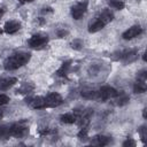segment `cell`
<instances>
[{
	"instance_id": "6da1fadb",
	"label": "cell",
	"mask_w": 147,
	"mask_h": 147,
	"mask_svg": "<svg viewBox=\"0 0 147 147\" xmlns=\"http://www.w3.org/2000/svg\"><path fill=\"white\" fill-rule=\"evenodd\" d=\"M31 59V54L28 52H17L11 54L10 56H8L5 61H3V68L7 71H11V70H16L21 67H23L24 64H26Z\"/></svg>"
},
{
	"instance_id": "7a4b0ae2",
	"label": "cell",
	"mask_w": 147,
	"mask_h": 147,
	"mask_svg": "<svg viewBox=\"0 0 147 147\" xmlns=\"http://www.w3.org/2000/svg\"><path fill=\"white\" fill-rule=\"evenodd\" d=\"M87 7H88V1L87 0H82L77 3H75L70 9L71 17L76 21L80 20L85 15V13L87 11Z\"/></svg>"
},
{
	"instance_id": "3957f363",
	"label": "cell",
	"mask_w": 147,
	"mask_h": 147,
	"mask_svg": "<svg viewBox=\"0 0 147 147\" xmlns=\"http://www.w3.org/2000/svg\"><path fill=\"white\" fill-rule=\"evenodd\" d=\"M47 41H48V36L45 34V33L39 32V33L32 34L31 38L29 39L28 44H29V46H30L31 48H39V47L46 45Z\"/></svg>"
},
{
	"instance_id": "277c9868",
	"label": "cell",
	"mask_w": 147,
	"mask_h": 147,
	"mask_svg": "<svg viewBox=\"0 0 147 147\" xmlns=\"http://www.w3.org/2000/svg\"><path fill=\"white\" fill-rule=\"evenodd\" d=\"M45 102H46V108H55L62 105L63 99L59 93L52 92L45 96Z\"/></svg>"
},
{
	"instance_id": "5b68a950",
	"label": "cell",
	"mask_w": 147,
	"mask_h": 147,
	"mask_svg": "<svg viewBox=\"0 0 147 147\" xmlns=\"http://www.w3.org/2000/svg\"><path fill=\"white\" fill-rule=\"evenodd\" d=\"M28 125L23 122L21 123H15V124H11L9 125V131H10V137H16V138H20V137H23L26 132H28Z\"/></svg>"
},
{
	"instance_id": "8992f818",
	"label": "cell",
	"mask_w": 147,
	"mask_h": 147,
	"mask_svg": "<svg viewBox=\"0 0 147 147\" xmlns=\"http://www.w3.org/2000/svg\"><path fill=\"white\" fill-rule=\"evenodd\" d=\"M138 56H139V54H138L137 49H125L119 53V59L125 64H130V63L134 62L138 59Z\"/></svg>"
},
{
	"instance_id": "52a82bcc",
	"label": "cell",
	"mask_w": 147,
	"mask_h": 147,
	"mask_svg": "<svg viewBox=\"0 0 147 147\" xmlns=\"http://www.w3.org/2000/svg\"><path fill=\"white\" fill-rule=\"evenodd\" d=\"M117 93L118 92L114 87H111L109 85H105L99 90V100L106 101L109 99H114L117 95Z\"/></svg>"
},
{
	"instance_id": "ba28073f",
	"label": "cell",
	"mask_w": 147,
	"mask_h": 147,
	"mask_svg": "<svg viewBox=\"0 0 147 147\" xmlns=\"http://www.w3.org/2000/svg\"><path fill=\"white\" fill-rule=\"evenodd\" d=\"M142 33V28L140 25H132L131 28H129L127 30H125L122 34V38L124 40H131L138 36H140Z\"/></svg>"
},
{
	"instance_id": "9c48e42d",
	"label": "cell",
	"mask_w": 147,
	"mask_h": 147,
	"mask_svg": "<svg viewBox=\"0 0 147 147\" xmlns=\"http://www.w3.org/2000/svg\"><path fill=\"white\" fill-rule=\"evenodd\" d=\"M26 103H29V106L33 109H44V108H46L45 98H42V96H33V98L26 99Z\"/></svg>"
},
{
	"instance_id": "30bf717a",
	"label": "cell",
	"mask_w": 147,
	"mask_h": 147,
	"mask_svg": "<svg viewBox=\"0 0 147 147\" xmlns=\"http://www.w3.org/2000/svg\"><path fill=\"white\" fill-rule=\"evenodd\" d=\"M21 29V23L18 21L11 20V21H7L3 25V31L8 34H14L16 33L18 30Z\"/></svg>"
},
{
	"instance_id": "8fae6325",
	"label": "cell",
	"mask_w": 147,
	"mask_h": 147,
	"mask_svg": "<svg viewBox=\"0 0 147 147\" xmlns=\"http://www.w3.org/2000/svg\"><path fill=\"white\" fill-rule=\"evenodd\" d=\"M110 142H111L110 137H107V136H103V134L94 136L91 139V145H94V146H107Z\"/></svg>"
},
{
	"instance_id": "7c38bea8",
	"label": "cell",
	"mask_w": 147,
	"mask_h": 147,
	"mask_svg": "<svg viewBox=\"0 0 147 147\" xmlns=\"http://www.w3.org/2000/svg\"><path fill=\"white\" fill-rule=\"evenodd\" d=\"M114 101H115L114 103H115L116 106L123 107V106H125V105L129 103V101H130V96H129L126 93H124V92H118L117 95L114 98Z\"/></svg>"
},
{
	"instance_id": "4fadbf2b",
	"label": "cell",
	"mask_w": 147,
	"mask_h": 147,
	"mask_svg": "<svg viewBox=\"0 0 147 147\" xmlns=\"http://www.w3.org/2000/svg\"><path fill=\"white\" fill-rule=\"evenodd\" d=\"M17 83V78L15 77H7V78H2L0 80V90L1 91H6L9 90L11 86H14Z\"/></svg>"
},
{
	"instance_id": "5bb4252c",
	"label": "cell",
	"mask_w": 147,
	"mask_h": 147,
	"mask_svg": "<svg viewBox=\"0 0 147 147\" xmlns=\"http://www.w3.org/2000/svg\"><path fill=\"white\" fill-rule=\"evenodd\" d=\"M105 25H106V24H105L101 20H99V18L96 17L93 22H91V23L88 24V32H90V33H95V32L102 30V29L105 28Z\"/></svg>"
},
{
	"instance_id": "9a60e30c",
	"label": "cell",
	"mask_w": 147,
	"mask_h": 147,
	"mask_svg": "<svg viewBox=\"0 0 147 147\" xmlns=\"http://www.w3.org/2000/svg\"><path fill=\"white\" fill-rule=\"evenodd\" d=\"M70 67H71V61H64L61 67L56 70V75L59 77H67L68 74H69V70H70Z\"/></svg>"
},
{
	"instance_id": "2e32d148",
	"label": "cell",
	"mask_w": 147,
	"mask_h": 147,
	"mask_svg": "<svg viewBox=\"0 0 147 147\" xmlns=\"http://www.w3.org/2000/svg\"><path fill=\"white\" fill-rule=\"evenodd\" d=\"M98 18L101 20L105 24H108L109 22L113 21V18H114V14H113V11H110V9H103V10L99 14Z\"/></svg>"
},
{
	"instance_id": "e0dca14e",
	"label": "cell",
	"mask_w": 147,
	"mask_h": 147,
	"mask_svg": "<svg viewBox=\"0 0 147 147\" xmlns=\"http://www.w3.org/2000/svg\"><path fill=\"white\" fill-rule=\"evenodd\" d=\"M60 121L61 123H64V124H74L77 122V117L74 113H65L60 116Z\"/></svg>"
},
{
	"instance_id": "ac0fdd59",
	"label": "cell",
	"mask_w": 147,
	"mask_h": 147,
	"mask_svg": "<svg viewBox=\"0 0 147 147\" xmlns=\"http://www.w3.org/2000/svg\"><path fill=\"white\" fill-rule=\"evenodd\" d=\"M80 94L84 99L87 100H99V91L95 90H83Z\"/></svg>"
},
{
	"instance_id": "d6986e66",
	"label": "cell",
	"mask_w": 147,
	"mask_h": 147,
	"mask_svg": "<svg viewBox=\"0 0 147 147\" xmlns=\"http://www.w3.org/2000/svg\"><path fill=\"white\" fill-rule=\"evenodd\" d=\"M34 88V85L31 84V83H24L22 84L18 88H17V93H21V94H29L30 92H32Z\"/></svg>"
},
{
	"instance_id": "ffe728a7",
	"label": "cell",
	"mask_w": 147,
	"mask_h": 147,
	"mask_svg": "<svg viewBox=\"0 0 147 147\" xmlns=\"http://www.w3.org/2000/svg\"><path fill=\"white\" fill-rule=\"evenodd\" d=\"M133 92L137 93V94H141V93H145L146 92V83L145 82H140V80H137L133 85Z\"/></svg>"
},
{
	"instance_id": "44dd1931",
	"label": "cell",
	"mask_w": 147,
	"mask_h": 147,
	"mask_svg": "<svg viewBox=\"0 0 147 147\" xmlns=\"http://www.w3.org/2000/svg\"><path fill=\"white\" fill-rule=\"evenodd\" d=\"M108 5L117 10H122L125 7V1L124 0H108Z\"/></svg>"
},
{
	"instance_id": "7402d4cb",
	"label": "cell",
	"mask_w": 147,
	"mask_h": 147,
	"mask_svg": "<svg viewBox=\"0 0 147 147\" xmlns=\"http://www.w3.org/2000/svg\"><path fill=\"white\" fill-rule=\"evenodd\" d=\"M70 46L72 49H76V51H80L83 47H84V42L82 39H74L71 42H70Z\"/></svg>"
},
{
	"instance_id": "603a6c76",
	"label": "cell",
	"mask_w": 147,
	"mask_h": 147,
	"mask_svg": "<svg viewBox=\"0 0 147 147\" xmlns=\"http://www.w3.org/2000/svg\"><path fill=\"white\" fill-rule=\"evenodd\" d=\"M138 132H139V136L142 140V142L146 141V137H147V129H146V125H141L139 129H138Z\"/></svg>"
},
{
	"instance_id": "cb8c5ba5",
	"label": "cell",
	"mask_w": 147,
	"mask_h": 147,
	"mask_svg": "<svg viewBox=\"0 0 147 147\" xmlns=\"http://www.w3.org/2000/svg\"><path fill=\"white\" fill-rule=\"evenodd\" d=\"M146 79H147V71H146V69H142V70H140L137 74V80H140V82H145L146 83Z\"/></svg>"
},
{
	"instance_id": "d4e9b609",
	"label": "cell",
	"mask_w": 147,
	"mask_h": 147,
	"mask_svg": "<svg viewBox=\"0 0 147 147\" xmlns=\"http://www.w3.org/2000/svg\"><path fill=\"white\" fill-rule=\"evenodd\" d=\"M77 136L82 140H85L86 138H88V130H87V127H80V131L78 132Z\"/></svg>"
},
{
	"instance_id": "484cf974",
	"label": "cell",
	"mask_w": 147,
	"mask_h": 147,
	"mask_svg": "<svg viewBox=\"0 0 147 147\" xmlns=\"http://www.w3.org/2000/svg\"><path fill=\"white\" fill-rule=\"evenodd\" d=\"M9 96L6 95V94H0V106H5L9 102Z\"/></svg>"
},
{
	"instance_id": "4316f807",
	"label": "cell",
	"mask_w": 147,
	"mask_h": 147,
	"mask_svg": "<svg viewBox=\"0 0 147 147\" xmlns=\"http://www.w3.org/2000/svg\"><path fill=\"white\" fill-rule=\"evenodd\" d=\"M123 146H124V147H127V146H129V147H134V146H136V141H134L132 138H127V139L123 142Z\"/></svg>"
},
{
	"instance_id": "83f0119b",
	"label": "cell",
	"mask_w": 147,
	"mask_h": 147,
	"mask_svg": "<svg viewBox=\"0 0 147 147\" xmlns=\"http://www.w3.org/2000/svg\"><path fill=\"white\" fill-rule=\"evenodd\" d=\"M68 31L67 30H64V29H61V30H59L57 32H56V34H57V37L59 38H64L65 36H68Z\"/></svg>"
},
{
	"instance_id": "f1b7e54d",
	"label": "cell",
	"mask_w": 147,
	"mask_h": 147,
	"mask_svg": "<svg viewBox=\"0 0 147 147\" xmlns=\"http://www.w3.org/2000/svg\"><path fill=\"white\" fill-rule=\"evenodd\" d=\"M21 3H28V2H32L33 0H18Z\"/></svg>"
},
{
	"instance_id": "f546056e",
	"label": "cell",
	"mask_w": 147,
	"mask_h": 147,
	"mask_svg": "<svg viewBox=\"0 0 147 147\" xmlns=\"http://www.w3.org/2000/svg\"><path fill=\"white\" fill-rule=\"evenodd\" d=\"M3 14H5V9H3V8H1V7H0V18H1V17H2V16H3Z\"/></svg>"
},
{
	"instance_id": "4dcf8cb0",
	"label": "cell",
	"mask_w": 147,
	"mask_h": 147,
	"mask_svg": "<svg viewBox=\"0 0 147 147\" xmlns=\"http://www.w3.org/2000/svg\"><path fill=\"white\" fill-rule=\"evenodd\" d=\"M142 117L146 119L147 117H146V108H144V110H142Z\"/></svg>"
}]
</instances>
